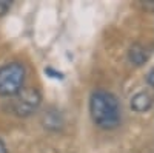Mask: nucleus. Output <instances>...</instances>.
I'll list each match as a JSON object with an SVG mask.
<instances>
[{
	"label": "nucleus",
	"mask_w": 154,
	"mask_h": 153,
	"mask_svg": "<svg viewBox=\"0 0 154 153\" xmlns=\"http://www.w3.org/2000/svg\"><path fill=\"white\" fill-rule=\"evenodd\" d=\"M89 111H91L93 121L102 129H114L120 121L119 102L105 90H97L93 93L89 100Z\"/></svg>",
	"instance_id": "1"
},
{
	"label": "nucleus",
	"mask_w": 154,
	"mask_h": 153,
	"mask_svg": "<svg viewBox=\"0 0 154 153\" xmlns=\"http://www.w3.org/2000/svg\"><path fill=\"white\" fill-rule=\"evenodd\" d=\"M146 79H148L149 85H151V87H154V68H151V70H149V73H148V78H146Z\"/></svg>",
	"instance_id": "7"
},
{
	"label": "nucleus",
	"mask_w": 154,
	"mask_h": 153,
	"mask_svg": "<svg viewBox=\"0 0 154 153\" xmlns=\"http://www.w3.org/2000/svg\"><path fill=\"white\" fill-rule=\"evenodd\" d=\"M40 105V93L35 88H22L12 100V108L19 116H28Z\"/></svg>",
	"instance_id": "3"
},
{
	"label": "nucleus",
	"mask_w": 154,
	"mask_h": 153,
	"mask_svg": "<svg viewBox=\"0 0 154 153\" xmlns=\"http://www.w3.org/2000/svg\"><path fill=\"white\" fill-rule=\"evenodd\" d=\"M151 105H152V97H151L148 93H145V91L134 94L133 99H131V107H133V110H136V111H139V113L148 111V110L151 108Z\"/></svg>",
	"instance_id": "4"
},
{
	"label": "nucleus",
	"mask_w": 154,
	"mask_h": 153,
	"mask_svg": "<svg viewBox=\"0 0 154 153\" xmlns=\"http://www.w3.org/2000/svg\"><path fill=\"white\" fill-rule=\"evenodd\" d=\"M25 81V68L17 62L8 63L0 68V94L16 96Z\"/></svg>",
	"instance_id": "2"
},
{
	"label": "nucleus",
	"mask_w": 154,
	"mask_h": 153,
	"mask_svg": "<svg viewBox=\"0 0 154 153\" xmlns=\"http://www.w3.org/2000/svg\"><path fill=\"white\" fill-rule=\"evenodd\" d=\"M148 49L142 45H134L131 49H130V60L133 63H136V65H142V63H145L148 60Z\"/></svg>",
	"instance_id": "5"
},
{
	"label": "nucleus",
	"mask_w": 154,
	"mask_h": 153,
	"mask_svg": "<svg viewBox=\"0 0 154 153\" xmlns=\"http://www.w3.org/2000/svg\"><path fill=\"white\" fill-rule=\"evenodd\" d=\"M9 6H11V2H8V0H0V16H3L9 9Z\"/></svg>",
	"instance_id": "6"
},
{
	"label": "nucleus",
	"mask_w": 154,
	"mask_h": 153,
	"mask_svg": "<svg viewBox=\"0 0 154 153\" xmlns=\"http://www.w3.org/2000/svg\"><path fill=\"white\" fill-rule=\"evenodd\" d=\"M0 153H6V145L2 139H0Z\"/></svg>",
	"instance_id": "8"
}]
</instances>
